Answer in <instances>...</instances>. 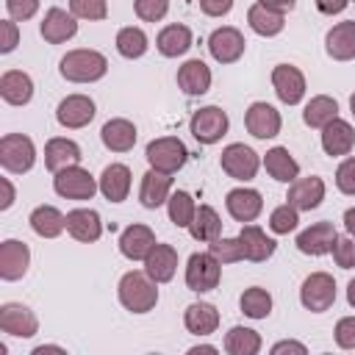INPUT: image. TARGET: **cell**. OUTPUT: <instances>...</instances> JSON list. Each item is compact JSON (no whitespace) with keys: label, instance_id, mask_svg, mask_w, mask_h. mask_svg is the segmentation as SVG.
I'll list each match as a JSON object with an SVG mask.
<instances>
[{"label":"cell","instance_id":"obj_1","mask_svg":"<svg viewBox=\"0 0 355 355\" xmlns=\"http://www.w3.org/2000/svg\"><path fill=\"white\" fill-rule=\"evenodd\" d=\"M116 294H119V302L125 311L130 313H150L158 302V283L141 269H130L119 277V286H116Z\"/></svg>","mask_w":355,"mask_h":355},{"label":"cell","instance_id":"obj_2","mask_svg":"<svg viewBox=\"0 0 355 355\" xmlns=\"http://www.w3.org/2000/svg\"><path fill=\"white\" fill-rule=\"evenodd\" d=\"M58 72L64 80L69 83H94L100 78H105L108 72V58L100 50H89V47H78L69 50L61 61H58Z\"/></svg>","mask_w":355,"mask_h":355},{"label":"cell","instance_id":"obj_3","mask_svg":"<svg viewBox=\"0 0 355 355\" xmlns=\"http://www.w3.org/2000/svg\"><path fill=\"white\" fill-rule=\"evenodd\" d=\"M36 164L33 139L25 133H6L0 139V166L11 175H25Z\"/></svg>","mask_w":355,"mask_h":355},{"label":"cell","instance_id":"obj_4","mask_svg":"<svg viewBox=\"0 0 355 355\" xmlns=\"http://www.w3.org/2000/svg\"><path fill=\"white\" fill-rule=\"evenodd\" d=\"M144 158H147L150 169L175 175L178 169H183V164H186V158H189V150H186V144H183L178 136H161V139H153V141L147 144Z\"/></svg>","mask_w":355,"mask_h":355},{"label":"cell","instance_id":"obj_5","mask_svg":"<svg viewBox=\"0 0 355 355\" xmlns=\"http://www.w3.org/2000/svg\"><path fill=\"white\" fill-rule=\"evenodd\" d=\"M53 189L64 200H92L94 191L100 189V183L94 180V175L89 169H83L80 164H72L53 175Z\"/></svg>","mask_w":355,"mask_h":355},{"label":"cell","instance_id":"obj_6","mask_svg":"<svg viewBox=\"0 0 355 355\" xmlns=\"http://www.w3.org/2000/svg\"><path fill=\"white\" fill-rule=\"evenodd\" d=\"M222 280V263L211 252H191L186 261V288L194 294L214 291Z\"/></svg>","mask_w":355,"mask_h":355},{"label":"cell","instance_id":"obj_7","mask_svg":"<svg viewBox=\"0 0 355 355\" xmlns=\"http://www.w3.org/2000/svg\"><path fill=\"white\" fill-rule=\"evenodd\" d=\"M300 302L311 313H324L336 302V280L327 272H311L300 286Z\"/></svg>","mask_w":355,"mask_h":355},{"label":"cell","instance_id":"obj_8","mask_svg":"<svg viewBox=\"0 0 355 355\" xmlns=\"http://www.w3.org/2000/svg\"><path fill=\"white\" fill-rule=\"evenodd\" d=\"M219 166H222V172H225L227 178L247 183V180H252V178L258 175L261 158H258V153H255L252 147H247V144H241V141H233V144H227V147L222 150Z\"/></svg>","mask_w":355,"mask_h":355},{"label":"cell","instance_id":"obj_9","mask_svg":"<svg viewBox=\"0 0 355 355\" xmlns=\"http://www.w3.org/2000/svg\"><path fill=\"white\" fill-rule=\"evenodd\" d=\"M227 128H230V119L219 105H202L189 119V130L200 144H216L227 133Z\"/></svg>","mask_w":355,"mask_h":355},{"label":"cell","instance_id":"obj_10","mask_svg":"<svg viewBox=\"0 0 355 355\" xmlns=\"http://www.w3.org/2000/svg\"><path fill=\"white\" fill-rule=\"evenodd\" d=\"M244 47H247L244 33L239 28H233V25H222V28H216L208 36V53H211V58L216 64H233V61H239L244 55Z\"/></svg>","mask_w":355,"mask_h":355},{"label":"cell","instance_id":"obj_11","mask_svg":"<svg viewBox=\"0 0 355 355\" xmlns=\"http://www.w3.org/2000/svg\"><path fill=\"white\" fill-rule=\"evenodd\" d=\"M0 330L14 338H33L39 333V319L22 302H3L0 305Z\"/></svg>","mask_w":355,"mask_h":355},{"label":"cell","instance_id":"obj_12","mask_svg":"<svg viewBox=\"0 0 355 355\" xmlns=\"http://www.w3.org/2000/svg\"><path fill=\"white\" fill-rule=\"evenodd\" d=\"M244 128L255 139H275L283 128V119H280V111L275 105L255 100V103H250V108L244 114Z\"/></svg>","mask_w":355,"mask_h":355},{"label":"cell","instance_id":"obj_13","mask_svg":"<svg viewBox=\"0 0 355 355\" xmlns=\"http://www.w3.org/2000/svg\"><path fill=\"white\" fill-rule=\"evenodd\" d=\"M94 114H97V108H94V100L89 94H67L55 108V119L67 130L86 128L94 119Z\"/></svg>","mask_w":355,"mask_h":355},{"label":"cell","instance_id":"obj_14","mask_svg":"<svg viewBox=\"0 0 355 355\" xmlns=\"http://www.w3.org/2000/svg\"><path fill=\"white\" fill-rule=\"evenodd\" d=\"M272 86H275L277 100L286 103V105H297V103H302L305 89H308L305 75H302L294 64H277V67L272 69Z\"/></svg>","mask_w":355,"mask_h":355},{"label":"cell","instance_id":"obj_15","mask_svg":"<svg viewBox=\"0 0 355 355\" xmlns=\"http://www.w3.org/2000/svg\"><path fill=\"white\" fill-rule=\"evenodd\" d=\"M225 208H227V214H230L236 222L247 225V222H255V219L261 216V211H263V197H261V191H255V189L239 186V189H230V191L225 194Z\"/></svg>","mask_w":355,"mask_h":355},{"label":"cell","instance_id":"obj_16","mask_svg":"<svg viewBox=\"0 0 355 355\" xmlns=\"http://www.w3.org/2000/svg\"><path fill=\"white\" fill-rule=\"evenodd\" d=\"M336 239H338V233H336L333 222H313L311 227H305L302 233H297V241H294V244H297V250H300L302 255L319 258V255L333 252Z\"/></svg>","mask_w":355,"mask_h":355},{"label":"cell","instance_id":"obj_17","mask_svg":"<svg viewBox=\"0 0 355 355\" xmlns=\"http://www.w3.org/2000/svg\"><path fill=\"white\" fill-rule=\"evenodd\" d=\"M75 19L78 17L72 11H64V8L53 6V8H47V14L42 19L39 33H42V39L47 44H64V42H69L78 33V22Z\"/></svg>","mask_w":355,"mask_h":355},{"label":"cell","instance_id":"obj_18","mask_svg":"<svg viewBox=\"0 0 355 355\" xmlns=\"http://www.w3.org/2000/svg\"><path fill=\"white\" fill-rule=\"evenodd\" d=\"M324 200V180L319 175H308V178H297L288 183V194L286 202L294 205L297 211H313L319 208Z\"/></svg>","mask_w":355,"mask_h":355},{"label":"cell","instance_id":"obj_19","mask_svg":"<svg viewBox=\"0 0 355 355\" xmlns=\"http://www.w3.org/2000/svg\"><path fill=\"white\" fill-rule=\"evenodd\" d=\"M28 266H31V250H28V244L19 241V239H6L0 244V277L8 280V283L11 280H19V277H25Z\"/></svg>","mask_w":355,"mask_h":355},{"label":"cell","instance_id":"obj_20","mask_svg":"<svg viewBox=\"0 0 355 355\" xmlns=\"http://www.w3.org/2000/svg\"><path fill=\"white\" fill-rule=\"evenodd\" d=\"M239 241H241V250H244V261H252V263L269 261V258L275 255V247H277L275 239L266 236V230L258 227V225H252V222L241 225Z\"/></svg>","mask_w":355,"mask_h":355},{"label":"cell","instance_id":"obj_21","mask_svg":"<svg viewBox=\"0 0 355 355\" xmlns=\"http://www.w3.org/2000/svg\"><path fill=\"white\" fill-rule=\"evenodd\" d=\"M67 233L80 244H92L103 236V219L94 208H72L67 214Z\"/></svg>","mask_w":355,"mask_h":355},{"label":"cell","instance_id":"obj_22","mask_svg":"<svg viewBox=\"0 0 355 355\" xmlns=\"http://www.w3.org/2000/svg\"><path fill=\"white\" fill-rule=\"evenodd\" d=\"M119 252L128 258V261H144L147 252L155 247V233L153 227L147 225H128L122 233H119Z\"/></svg>","mask_w":355,"mask_h":355},{"label":"cell","instance_id":"obj_23","mask_svg":"<svg viewBox=\"0 0 355 355\" xmlns=\"http://www.w3.org/2000/svg\"><path fill=\"white\" fill-rule=\"evenodd\" d=\"M352 147H355V128H352L347 119L336 116L333 122H327V125L322 128V150H324L327 155H333V158L349 155Z\"/></svg>","mask_w":355,"mask_h":355},{"label":"cell","instance_id":"obj_24","mask_svg":"<svg viewBox=\"0 0 355 355\" xmlns=\"http://www.w3.org/2000/svg\"><path fill=\"white\" fill-rule=\"evenodd\" d=\"M324 50L333 61H352L355 58V19L336 22L324 36Z\"/></svg>","mask_w":355,"mask_h":355},{"label":"cell","instance_id":"obj_25","mask_svg":"<svg viewBox=\"0 0 355 355\" xmlns=\"http://www.w3.org/2000/svg\"><path fill=\"white\" fill-rule=\"evenodd\" d=\"M178 86L189 97H200L211 89V67L200 58H189L178 67Z\"/></svg>","mask_w":355,"mask_h":355},{"label":"cell","instance_id":"obj_26","mask_svg":"<svg viewBox=\"0 0 355 355\" xmlns=\"http://www.w3.org/2000/svg\"><path fill=\"white\" fill-rule=\"evenodd\" d=\"M172 194V175L158 172V169H147L141 175V186H139V202L144 208H161Z\"/></svg>","mask_w":355,"mask_h":355},{"label":"cell","instance_id":"obj_27","mask_svg":"<svg viewBox=\"0 0 355 355\" xmlns=\"http://www.w3.org/2000/svg\"><path fill=\"white\" fill-rule=\"evenodd\" d=\"M144 272L155 283H169L178 272V250L172 244H158L155 241V247L144 258Z\"/></svg>","mask_w":355,"mask_h":355},{"label":"cell","instance_id":"obj_28","mask_svg":"<svg viewBox=\"0 0 355 355\" xmlns=\"http://www.w3.org/2000/svg\"><path fill=\"white\" fill-rule=\"evenodd\" d=\"M136 136H139L136 133V125L130 119H125V116H114V119H108L100 128V139H103L105 150H111V153H128V150H133Z\"/></svg>","mask_w":355,"mask_h":355},{"label":"cell","instance_id":"obj_29","mask_svg":"<svg viewBox=\"0 0 355 355\" xmlns=\"http://www.w3.org/2000/svg\"><path fill=\"white\" fill-rule=\"evenodd\" d=\"M0 97L8 105H28L33 100V80L22 69H6L0 75Z\"/></svg>","mask_w":355,"mask_h":355},{"label":"cell","instance_id":"obj_30","mask_svg":"<svg viewBox=\"0 0 355 355\" xmlns=\"http://www.w3.org/2000/svg\"><path fill=\"white\" fill-rule=\"evenodd\" d=\"M80 147H78V141H72V139H67V136H53V139H47V144H44V166L55 175L58 169H64V166H72V164H80Z\"/></svg>","mask_w":355,"mask_h":355},{"label":"cell","instance_id":"obj_31","mask_svg":"<svg viewBox=\"0 0 355 355\" xmlns=\"http://www.w3.org/2000/svg\"><path fill=\"white\" fill-rule=\"evenodd\" d=\"M183 324H186V330L191 336H200V338L202 336H211L219 327V311L211 302H191L183 311Z\"/></svg>","mask_w":355,"mask_h":355},{"label":"cell","instance_id":"obj_32","mask_svg":"<svg viewBox=\"0 0 355 355\" xmlns=\"http://www.w3.org/2000/svg\"><path fill=\"white\" fill-rule=\"evenodd\" d=\"M97 183L108 202H122L130 194V169L125 164H108Z\"/></svg>","mask_w":355,"mask_h":355},{"label":"cell","instance_id":"obj_33","mask_svg":"<svg viewBox=\"0 0 355 355\" xmlns=\"http://www.w3.org/2000/svg\"><path fill=\"white\" fill-rule=\"evenodd\" d=\"M155 47H158V53L164 58H178V55L189 53V47H191V31H189V25L172 22V25L161 28L158 36H155Z\"/></svg>","mask_w":355,"mask_h":355},{"label":"cell","instance_id":"obj_34","mask_svg":"<svg viewBox=\"0 0 355 355\" xmlns=\"http://www.w3.org/2000/svg\"><path fill=\"white\" fill-rule=\"evenodd\" d=\"M28 222H31V230L42 239H55L67 230V214H61L55 205H36Z\"/></svg>","mask_w":355,"mask_h":355},{"label":"cell","instance_id":"obj_35","mask_svg":"<svg viewBox=\"0 0 355 355\" xmlns=\"http://www.w3.org/2000/svg\"><path fill=\"white\" fill-rule=\"evenodd\" d=\"M263 169L269 172V178H275L277 183H291L300 178V164L297 158L288 153V147H272L263 155Z\"/></svg>","mask_w":355,"mask_h":355},{"label":"cell","instance_id":"obj_36","mask_svg":"<svg viewBox=\"0 0 355 355\" xmlns=\"http://www.w3.org/2000/svg\"><path fill=\"white\" fill-rule=\"evenodd\" d=\"M247 25L258 33V36H277L283 28H286V14H280V11H272V8H266L263 3H255V6H250V11H247Z\"/></svg>","mask_w":355,"mask_h":355},{"label":"cell","instance_id":"obj_37","mask_svg":"<svg viewBox=\"0 0 355 355\" xmlns=\"http://www.w3.org/2000/svg\"><path fill=\"white\" fill-rule=\"evenodd\" d=\"M261 333L252 330V327H230L225 333V352L227 355H258L261 352Z\"/></svg>","mask_w":355,"mask_h":355},{"label":"cell","instance_id":"obj_38","mask_svg":"<svg viewBox=\"0 0 355 355\" xmlns=\"http://www.w3.org/2000/svg\"><path fill=\"white\" fill-rule=\"evenodd\" d=\"M338 116V103L330 97V94H316L305 103V111H302V122L308 128H324L327 122H333Z\"/></svg>","mask_w":355,"mask_h":355},{"label":"cell","instance_id":"obj_39","mask_svg":"<svg viewBox=\"0 0 355 355\" xmlns=\"http://www.w3.org/2000/svg\"><path fill=\"white\" fill-rule=\"evenodd\" d=\"M189 233H191L194 241H205V244L214 241V239H219L222 236V219H219V214L211 205H197V214H194V219L189 225Z\"/></svg>","mask_w":355,"mask_h":355},{"label":"cell","instance_id":"obj_40","mask_svg":"<svg viewBox=\"0 0 355 355\" xmlns=\"http://www.w3.org/2000/svg\"><path fill=\"white\" fill-rule=\"evenodd\" d=\"M116 53L122 55V58H141L144 53H147V47H150V39H147V33L141 31V28H136V25H128V28H119V33H116Z\"/></svg>","mask_w":355,"mask_h":355},{"label":"cell","instance_id":"obj_41","mask_svg":"<svg viewBox=\"0 0 355 355\" xmlns=\"http://www.w3.org/2000/svg\"><path fill=\"white\" fill-rule=\"evenodd\" d=\"M166 214H169V222L175 227H189L191 219H194V214H197V202H194V197L189 191L178 189L166 200Z\"/></svg>","mask_w":355,"mask_h":355},{"label":"cell","instance_id":"obj_42","mask_svg":"<svg viewBox=\"0 0 355 355\" xmlns=\"http://www.w3.org/2000/svg\"><path fill=\"white\" fill-rule=\"evenodd\" d=\"M239 308L250 319H266L272 313V294L261 286H250V288H244V294L239 300Z\"/></svg>","mask_w":355,"mask_h":355},{"label":"cell","instance_id":"obj_43","mask_svg":"<svg viewBox=\"0 0 355 355\" xmlns=\"http://www.w3.org/2000/svg\"><path fill=\"white\" fill-rule=\"evenodd\" d=\"M208 252L225 266V263H236V261H244V250H241V241L239 236L236 239H227V236H219L214 241H208Z\"/></svg>","mask_w":355,"mask_h":355},{"label":"cell","instance_id":"obj_44","mask_svg":"<svg viewBox=\"0 0 355 355\" xmlns=\"http://www.w3.org/2000/svg\"><path fill=\"white\" fill-rule=\"evenodd\" d=\"M297 225H300V211H297L294 205H288V202L277 205V208L269 214V230L277 233V236H286V233L297 230Z\"/></svg>","mask_w":355,"mask_h":355},{"label":"cell","instance_id":"obj_45","mask_svg":"<svg viewBox=\"0 0 355 355\" xmlns=\"http://www.w3.org/2000/svg\"><path fill=\"white\" fill-rule=\"evenodd\" d=\"M69 11L78 19H89V22H100L108 17V3L105 0H69Z\"/></svg>","mask_w":355,"mask_h":355},{"label":"cell","instance_id":"obj_46","mask_svg":"<svg viewBox=\"0 0 355 355\" xmlns=\"http://www.w3.org/2000/svg\"><path fill=\"white\" fill-rule=\"evenodd\" d=\"M133 11L141 22H161L169 11V0H133Z\"/></svg>","mask_w":355,"mask_h":355},{"label":"cell","instance_id":"obj_47","mask_svg":"<svg viewBox=\"0 0 355 355\" xmlns=\"http://www.w3.org/2000/svg\"><path fill=\"white\" fill-rule=\"evenodd\" d=\"M333 261L341 269H352L355 266V236H338L333 244Z\"/></svg>","mask_w":355,"mask_h":355},{"label":"cell","instance_id":"obj_48","mask_svg":"<svg viewBox=\"0 0 355 355\" xmlns=\"http://www.w3.org/2000/svg\"><path fill=\"white\" fill-rule=\"evenodd\" d=\"M336 186H338L341 194L355 197V155H349V158H344L338 164V169H336Z\"/></svg>","mask_w":355,"mask_h":355},{"label":"cell","instance_id":"obj_49","mask_svg":"<svg viewBox=\"0 0 355 355\" xmlns=\"http://www.w3.org/2000/svg\"><path fill=\"white\" fill-rule=\"evenodd\" d=\"M336 344L341 349H355V316H344L336 322Z\"/></svg>","mask_w":355,"mask_h":355},{"label":"cell","instance_id":"obj_50","mask_svg":"<svg viewBox=\"0 0 355 355\" xmlns=\"http://www.w3.org/2000/svg\"><path fill=\"white\" fill-rule=\"evenodd\" d=\"M6 11L11 19L25 22L39 11V0H6Z\"/></svg>","mask_w":355,"mask_h":355},{"label":"cell","instance_id":"obj_51","mask_svg":"<svg viewBox=\"0 0 355 355\" xmlns=\"http://www.w3.org/2000/svg\"><path fill=\"white\" fill-rule=\"evenodd\" d=\"M17 44H19V28H17V19L8 17L0 22V53H11Z\"/></svg>","mask_w":355,"mask_h":355},{"label":"cell","instance_id":"obj_52","mask_svg":"<svg viewBox=\"0 0 355 355\" xmlns=\"http://www.w3.org/2000/svg\"><path fill=\"white\" fill-rule=\"evenodd\" d=\"M233 8V0H200V11L205 17H225L230 14Z\"/></svg>","mask_w":355,"mask_h":355},{"label":"cell","instance_id":"obj_53","mask_svg":"<svg viewBox=\"0 0 355 355\" xmlns=\"http://www.w3.org/2000/svg\"><path fill=\"white\" fill-rule=\"evenodd\" d=\"M313 3H316V8H319L322 14H327V17L341 14V11L349 6V0H313Z\"/></svg>","mask_w":355,"mask_h":355},{"label":"cell","instance_id":"obj_54","mask_svg":"<svg viewBox=\"0 0 355 355\" xmlns=\"http://www.w3.org/2000/svg\"><path fill=\"white\" fill-rule=\"evenodd\" d=\"M280 352H297V355H305L308 349H305V344H300V341H277V344L272 347V355H280Z\"/></svg>","mask_w":355,"mask_h":355},{"label":"cell","instance_id":"obj_55","mask_svg":"<svg viewBox=\"0 0 355 355\" xmlns=\"http://www.w3.org/2000/svg\"><path fill=\"white\" fill-rule=\"evenodd\" d=\"M0 189H3V200H0V211H8L14 205V186L8 178H0Z\"/></svg>","mask_w":355,"mask_h":355},{"label":"cell","instance_id":"obj_56","mask_svg":"<svg viewBox=\"0 0 355 355\" xmlns=\"http://www.w3.org/2000/svg\"><path fill=\"white\" fill-rule=\"evenodd\" d=\"M258 3H263L266 8L280 11V14H286V11H291V8L297 6V0H258Z\"/></svg>","mask_w":355,"mask_h":355},{"label":"cell","instance_id":"obj_57","mask_svg":"<svg viewBox=\"0 0 355 355\" xmlns=\"http://www.w3.org/2000/svg\"><path fill=\"white\" fill-rule=\"evenodd\" d=\"M344 227L349 236H355V208H347L344 211Z\"/></svg>","mask_w":355,"mask_h":355},{"label":"cell","instance_id":"obj_58","mask_svg":"<svg viewBox=\"0 0 355 355\" xmlns=\"http://www.w3.org/2000/svg\"><path fill=\"white\" fill-rule=\"evenodd\" d=\"M189 352H191V355H197V352H219V349H216V347H211V344H197V347H191Z\"/></svg>","mask_w":355,"mask_h":355},{"label":"cell","instance_id":"obj_59","mask_svg":"<svg viewBox=\"0 0 355 355\" xmlns=\"http://www.w3.org/2000/svg\"><path fill=\"white\" fill-rule=\"evenodd\" d=\"M347 302H349V305L355 308V277H352V280L347 283Z\"/></svg>","mask_w":355,"mask_h":355},{"label":"cell","instance_id":"obj_60","mask_svg":"<svg viewBox=\"0 0 355 355\" xmlns=\"http://www.w3.org/2000/svg\"><path fill=\"white\" fill-rule=\"evenodd\" d=\"M349 111H352V119H355V92L349 94Z\"/></svg>","mask_w":355,"mask_h":355}]
</instances>
